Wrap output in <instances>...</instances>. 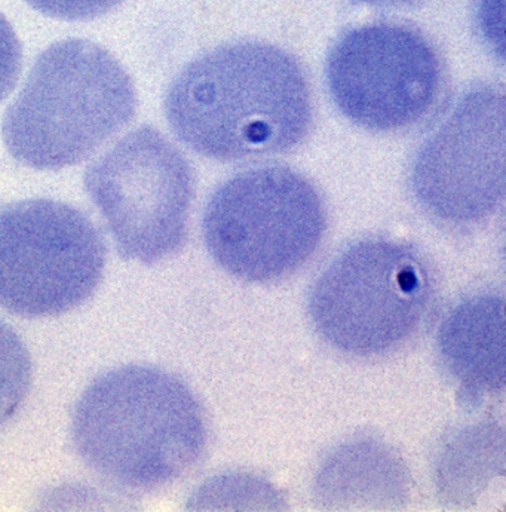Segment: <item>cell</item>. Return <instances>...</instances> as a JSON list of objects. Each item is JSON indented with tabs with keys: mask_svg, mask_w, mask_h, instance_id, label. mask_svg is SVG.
<instances>
[{
	"mask_svg": "<svg viewBox=\"0 0 506 512\" xmlns=\"http://www.w3.org/2000/svg\"><path fill=\"white\" fill-rule=\"evenodd\" d=\"M168 124L187 147L217 161L293 149L312 125L299 61L274 45H225L187 64L168 87Z\"/></svg>",
	"mask_w": 506,
	"mask_h": 512,
	"instance_id": "cell-1",
	"label": "cell"
},
{
	"mask_svg": "<svg viewBox=\"0 0 506 512\" xmlns=\"http://www.w3.org/2000/svg\"><path fill=\"white\" fill-rule=\"evenodd\" d=\"M72 438L82 461L124 492H155L198 464L204 412L179 377L149 366L101 374L82 395Z\"/></svg>",
	"mask_w": 506,
	"mask_h": 512,
	"instance_id": "cell-2",
	"label": "cell"
},
{
	"mask_svg": "<svg viewBox=\"0 0 506 512\" xmlns=\"http://www.w3.org/2000/svg\"><path fill=\"white\" fill-rule=\"evenodd\" d=\"M133 78L107 49L67 39L46 48L6 110L9 155L36 170L81 164L133 121Z\"/></svg>",
	"mask_w": 506,
	"mask_h": 512,
	"instance_id": "cell-3",
	"label": "cell"
},
{
	"mask_svg": "<svg viewBox=\"0 0 506 512\" xmlns=\"http://www.w3.org/2000/svg\"><path fill=\"white\" fill-rule=\"evenodd\" d=\"M320 193L279 165L239 173L214 192L202 232L213 259L239 280L268 282L305 265L324 236Z\"/></svg>",
	"mask_w": 506,
	"mask_h": 512,
	"instance_id": "cell-4",
	"label": "cell"
},
{
	"mask_svg": "<svg viewBox=\"0 0 506 512\" xmlns=\"http://www.w3.org/2000/svg\"><path fill=\"white\" fill-rule=\"evenodd\" d=\"M428 266L410 245L368 238L343 250L320 275L309 314L333 348L379 355L417 330L431 302Z\"/></svg>",
	"mask_w": 506,
	"mask_h": 512,
	"instance_id": "cell-5",
	"label": "cell"
},
{
	"mask_svg": "<svg viewBox=\"0 0 506 512\" xmlns=\"http://www.w3.org/2000/svg\"><path fill=\"white\" fill-rule=\"evenodd\" d=\"M103 236L82 211L51 199L0 210V308L57 317L84 305L106 269Z\"/></svg>",
	"mask_w": 506,
	"mask_h": 512,
	"instance_id": "cell-6",
	"label": "cell"
},
{
	"mask_svg": "<svg viewBox=\"0 0 506 512\" xmlns=\"http://www.w3.org/2000/svg\"><path fill=\"white\" fill-rule=\"evenodd\" d=\"M85 189L124 260L153 265L187 236L193 173L183 153L155 128H137L92 162Z\"/></svg>",
	"mask_w": 506,
	"mask_h": 512,
	"instance_id": "cell-7",
	"label": "cell"
},
{
	"mask_svg": "<svg viewBox=\"0 0 506 512\" xmlns=\"http://www.w3.org/2000/svg\"><path fill=\"white\" fill-rule=\"evenodd\" d=\"M337 109L371 131L406 130L431 113L443 87V66L431 42L395 23L346 32L325 66Z\"/></svg>",
	"mask_w": 506,
	"mask_h": 512,
	"instance_id": "cell-8",
	"label": "cell"
},
{
	"mask_svg": "<svg viewBox=\"0 0 506 512\" xmlns=\"http://www.w3.org/2000/svg\"><path fill=\"white\" fill-rule=\"evenodd\" d=\"M414 196L450 225L489 219L505 196V98L480 85L456 101L443 124L417 152Z\"/></svg>",
	"mask_w": 506,
	"mask_h": 512,
	"instance_id": "cell-9",
	"label": "cell"
},
{
	"mask_svg": "<svg viewBox=\"0 0 506 512\" xmlns=\"http://www.w3.org/2000/svg\"><path fill=\"white\" fill-rule=\"evenodd\" d=\"M438 351L466 403L504 391V297L478 293L460 300L441 323Z\"/></svg>",
	"mask_w": 506,
	"mask_h": 512,
	"instance_id": "cell-10",
	"label": "cell"
},
{
	"mask_svg": "<svg viewBox=\"0 0 506 512\" xmlns=\"http://www.w3.org/2000/svg\"><path fill=\"white\" fill-rule=\"evenodd\" d=\"M400 456L382 441L360 438L337 447L322 465L315 495L328 510H397L409 498Z\"/></svg>",
	"mask_w": 506,
	"mask_h": 512,
	"instance_id": "cell-11",
	"label": "cell"
},
{
	"mask_svg": "<svg viewBox=\"0 0 506 512\" xmlns=\"http://www.w3.org/2000/svg\"><path fill=\"white\" fill-rule=\"evenodd\" d=\"M504 472V432L478 425L459 432L444 447L438 477L441 489L456 504L471 502L495 477Z\"/></svg>",
	"mask_w": 506,
	"mask_h": 512,
	"instance_id": "cell-12",
	"label": "cell"
},
{
	"mask_svg": "<svg viewBox=\"0 0 506 512\" xmlns=\"http://www.w3.org/2000/svg\"><path fill=\"white\" fill-rule=\"evenodd\" d=\"M187 508L193 510H282L284 501L268 481L251 474H220L202 484Z\"/></svg>",
	"mask_w": 506,
	"mask_h": 512,
	"instance_id": "cell-13",
	"label": "cell"
},
{
	"mask_svg": "<svg viewBox=\"0 0 506 512\" xmlns=\"http://www.w3.org/2000/svg\"><path fill=\"white\" fill-rule=\"evenodd\" d=\"M32 385V360L23 340L0 321V426L18 412Z\"/></svg>",
	"mask_w": 506,
	"mask_h": 512,
	"instance_id": "cell-14",
	"label": "cell"
},
{
	"mask_svg": "<svg viewBox=\"0 0 506 512\" xmlns=\"http://www.w3.org/2000/svg\"><path fill=\"white\" fill-rule=\"evenodd\" d=\"M36 11L66 21H87L101 17L124 0H26Z\"/></svg>",
	"mask_w": 506,
	"mask_h": 512,
	"instance_id": "cell-15",
	"label": "cell"
},
{
	"mask_svg": "<svg viewBox=\"0 0 506 512\" xmlns=\"http://www.w3.org/2000/svg\"><path fill=\"white\" fill-rule=\"evenodd\" d=\"M23 67V48L8 20L0 14V103L17 85Z\"/></svg>",
	"mask_w": 506,
	"mask_h": 512,
	"instance_id": "cell-16",
	"label": "cell"
},
{
	"mask_svg": "<svg viewBox=\"0 0 506 512\" xmlns=\"http://www.w3.org/2000/svg\"><path fill=\"white\" fill-rule=\"evenodd\" d=\"M496 0H481L480 3V21L481 29L486 33L487 38L492 44H499L502 47L501 39L496 36V32L502 36V29L496 24Z\"/></svg>",
	"mask_w": 506,
	"mask_h": 512,
	"instance_id": "cell-17",
	"label": "cell"
},
{
	"mask_svg": "<svg viewBox=\"0 0 506 512\" xmlns=\"http://www.w3.org/2000/svg\"><path fill=\"white\" fill-rule=\"evenodd\" d=\"M361 3H370V5H394V3H406L410 0H357Z\"/></svg>",
	"mask_w": 506,
	"mask_h": 512,
	"instance_id": "cell-18",
	"label": "cell"
}]
</instances>
